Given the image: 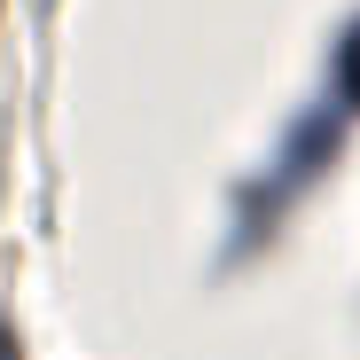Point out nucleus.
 Listing matches in <instances>:
<instances>
[{"label": "nucleus", "instance_id": "obj_1", "mask_svg": "<svg viewBox=\"0 0 360 360\" xmlns=\"http://www.w3.org/2000/svg\"><path fill=\"white\" fill-rule=\"evenodd\" d=\"M345 94H352V110H360V24H352V39H345Z\"/></svg>", "mask_w": 360, "mask_h": 360}]
</instances>
